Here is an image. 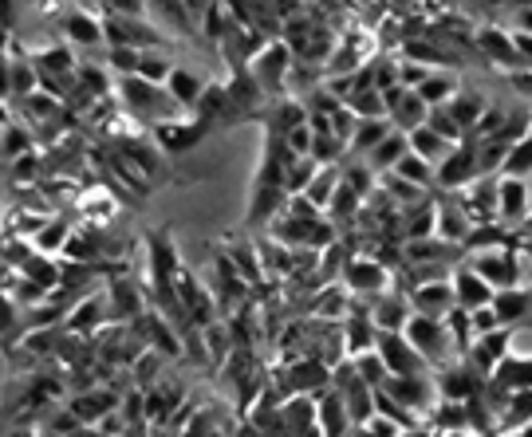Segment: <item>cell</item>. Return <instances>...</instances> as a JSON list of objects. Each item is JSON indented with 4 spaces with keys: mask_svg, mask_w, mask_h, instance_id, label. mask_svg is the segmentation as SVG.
I'll use <instances>...</instances> for the list:
<instances>
[{
    "mask_svg": "<svg viewBox=\"0 0 532 437\" xmlns=\"http://www.w3.org/2000/svg\"><path fill=\"white\" fill-rule=\"evenodd\" d=\"M111 323V304H107V292H99V296H83L79 304H71V312H67L64 327L67 331H75V335H95L99 327H107Z\"/></svg>",
    "mask_w": 532,
    "mask_h": 437,
    "instance_id": "obj_17",
    "label": "cell"
},
{
    "mask_svg": "<svg viewBox=\"0 0 532 437\" xmlns=\"http://www.w3.org/2000/svg\"><path fill=\"white\" fill-rule=\"evenodd\" d=\"M107 304H111V323H131L134 315L146 312V300H142L138 284L123 280V276L107 284Z\"/></svg>",
    "mask_w": 532,
    "mask_h": 437,
    "instance_id": "obj_22",
    "label": "cell"
},
{
    "mask_svg": "<svg viewBox=\"0 0 532 437\" xmlns=\"http://www.w3.org/2000/svg\"><path fill=\"white\" fill-rule=\"evenodd\" d=\"M532 213V186L529 178H513V174H497V221H505L509 229H521Z\"/></svg>",
    "mask_w": 532,
    "mask_h": 437,
    "instance_id": "obj_9",
    "label": "cell"
},
{
    "mask_svg": "<svg viewBox=\"0 0 532 437\" xmlns=\"http://www.w3.org/2000/svg\"><path fill=\"white\" fill-rule=\"evenodd\" d=\"M343 103H347L359 119H379V115H387V103H383V91H379V87H355Z\"/></svg>",
    "mask_w": 532,
    "mask_h": 437,
    "instance_id": "obj_37",
    "label": "cell"
},
{
    "mask_svg": "<svg viewBox=\"0 0 532 437\" xmlns=\"http://www.w3.org/2000/svg\"><path fill=\"white\" fill-rule=\"evenodd\" d=\"M395 174H402L406 182H414V186H434V162H426L422 154H414V150H406L399 158V166H395Z\"/></svg>",
    "mask_w": 532,
    "mask_h": 437,
    "instance_id": "obj_41",
    "label": "cell"
},
{
    "mask_svg": "<svg viewBox=\"0 0 532 437\" xmlns=\"http://www.w3.org/2000/svg\"><path fill=\"white\" fill-rule=\"evenodd\" d=\"M402 335L426 355V363L438 371V367H446V363H454V359H462L458 355V347H454V339H450V327H446V319H434V315H410L406 319V327H402Z\"/></svg>",
    "mask_w": 532,
    "mask_h": 437,
    "instance_id": "obj_2",
    "label": "cell"
},
{
    "mask_svg": "<svg viewBox=\"0 0 532 437\" xmlns=\"http://www.w3.org/2000/svg\"><path fill=\"white\" fill-rule=\"evenodd\" d=\"M284 434H320V406L316 394H288L280 402Z\"/></svg>",
    "mask_w": 532,
    "mask_h": 437,
    "instance_id": "obj_20",
    "label": "cell"
},
{
    "mask_svg": "<svg viewBox=\"0 0 532 437\" xmlns=\"http://www.w3.org/2000/svg\"><path fill=\"white\" fill-rule=\"evenodd\" d=\"M410 308L418 315H434V319H446V315L458 308V296H454V280L442 276V280H422L414 284L410 292Z\"/></svg>",
    "mask_w": 532,
    "mask_h": 437,
    "instance_id": "obj_13",
    "label": "cell"
},
{
    "mask_svg": "<svg viewBox=\"0 0 532 437\" xmlns=\"http://www.w3.org/2000/svg\"><path fill=\"white\" fill-rule=\"evenodd\" d=\"M284 142L292 154H312V123H300L292 130H284Z\"/></svg>",
    "mask_w": 532,
    "mask_h": 437,
    "instance_id": "obj_50",
    "label": "cell"
},
{
    "mask_svg": "<svg viewBox=\"0 0 532 437\" xmlns=\"http://www.w3.org/2000/svg\"><path fill=\"white\" fill-rule=\"evenodd\" d=\"M469 327H473V335H485V331H497V327H505L497 312H493V304H485V308H473L469 312Z\"/></svg>",
    "mask_w": 532,
    "mask_h": 437,
    "instance_id": "obj_51",
    "label": "cell"
},
{
    "mask_svg": "<svg viewBox=\"0 0 532 437\" xmlns=\"http://www.w3.org/2000/svg\"><path fill=\"white\" fill-rule=\"evenodd\" d=\"M450 280H454V296H458V308H466V312H473V308H485V304H493V284L481 276V272H473L466 260L450 272Z\"/></svg>",
    "mask_w": 532,
    "mask_h": 437,
    "instance_id": "obj_19",
    "label": "cell"
},
{
    "mask_svg": "<svg viewBox=\"0 0 532 437\" xmlns=\"http://www.w3.org/2000/svg\"><path fill=\"white\" fill-rule=\"evenodd\" d=\"M521 233H525V237H532V213H529V221L521 225Z\"/></svg>",
    "mask_w": 532,
    "mask_h": 437,
    "instance_id": "obj_58",
    "label": "cell"
},
{
    "mask_svg": "<svg viewBox=\"0 0 532 437\" xmlns=\"http://www.w3.org/2000/svg\"><path fill=\"white\" fill-rule=\"evenodd\" d=\"M8 126V107H4V99H0V130Z\"/></svg>",
    "mask_w": 532,
    "mask_h": 437,
    "instance_id": "obj_57",
    "label": "cell"
},
{
    "mask_svg": "<svg viewBox=\"0 0 532 437\" xmlns=\"http://www.w3.org/2000/svg\"><path fill=\"white\" fill-rule=\"evenodd\" d=\"M430 71H434V67H426V63H418V60H399V83L402 87H418Z\"/></svg>",
    "mask_w": 532,
    "mask_h": 437,
    "instance_id": "obj_52",
    "label": "cell"
},
{
    "mask_svg": "<svg viewBox=\"0 0 532 437\" xmlns=\"http://www.w3.org/2000/svg\"><path fill=\"white\" fill-rule=\"evenodd\" d=\"M391 130H399V126L391 123V115H379V119H359L355 123V134L347 138V154L351 158H367Z\"/></svg>",
    "mask_w": 532,
    "mask_h": 437,
    "instance_id": "obj_23",
    "label": "cell"
},
{
    "mask_svg": "<svg viewBox=\"0 0 532 437\" xmlns=\"http://www.w3.org/2000/svg\"><path fill=\"white\" fill-rule=\"evenodd\" d=\"M119 99L138 123L186 119V107L166 91V83H150L142 75H119Z\"/></svg>",
    "mask_w": 532,
    "mask_h": 437,
    "instance_id": "obj_1",
    "label": "cell"
},
{
    "mask_svg": "<svg viewBox=\"0 0 532 437\" xmlns=\"http://www.w3.org/2000/svg\"><path fill=\"white\" fill-rule=\"evenodd\" d=\"M103 32H107V44H127V48H166V36L150 24H142V16H119V12H107L103 16Z\"/></svg>",
    "mask_w": 532,
    "mask_h": 437,
    "instance_id": "obj_11",
    "label": "cell"
},
{
    "mask_svg": "<svg viewBox=\"0 0 532 437\" xmlns=\"http://www.w3.org/2000/svg\"><path fill=\"white\" fill-rule=\"evenodd\" d=\"M493 382L505 386V390H532V355H505L497 367H493Z\"/></svg>",
    "mask_w": 532,
    "mask_h": 437,
    "instance_id": "obj_26",
    "label": "cell"
},
{
    "mask_svg": "<svg viewBox=\"0 0 532 437\" xmlns=\"http://www.w3.org/2000/svg\"><path fill=\"white\" fill-rule=\"evenodd\" d=\"M481 174V166H477V138H462V142H454L450 146V154L434 166V182L442 189H462V186H469L473 178Z\"/></svg>",
    "mask_w": 532,
    "mask_h": 437,
    "instance_id": "obj_6",
    "label": "cell"
},
{
    "mask_svg": "<svg viewBox=\"0 0 532 437\" xmlns=\"http://www.w3.org/2000/svg\"><path fill=\"white\" fill-rule=\"evenodd\" d=\"M166 91H170L186 111H194V103H198L201 91H205V79L194 75V71H186V67H174L170 79H166Z\"/></svg>",
    "mask_w": 532,
    "mask_h": 437,
    "instance_id": "obj_32",
    "label": "cell"
},
{
    "mask_svg": "<svg viewBox=\"0 0 532 437\" xmlns=\"http://www.w3.org/2000/svg\"><path fill=\"white\" fill-rule=\"evenodd\" d=\"M150 0H107V12H119V16H146Z\"/></svg>",
    "mask_w": 532,
    "mask_h": 437,
    "instance_id": "obj_53",
    "label": "cell"
},
{
    "mask_svg": "<svg viewBox=\"0 0 532 437\" xmlns=\"http://www.w3.org/2000/svg\"><path fill=\"white\" fill-rule=\"evenodd\" d=\"M0 99H12V60L0 52Z\"/></svg>",
    "mask_w": 532,
    "mask_h": 437,
    "instance_id": "obj_54",
    "label": "cell"
},
{
    "mask_svg": "<svg viewBox=\"0 0 532 437\" xmlns=\"http://www.w3.org/2000/svg\"><path fill=\"white\" fill-rule=\"evenodd\" d=\"M406 142H410V150H414V154H422V158H426V162H434V166H438V162L450 154V146H454V142H446L438 130H430L426 123L414 126V130L406 134Z\"/></svg>",
    "mask_w": 532,
    "mask_h": 437,
    "instance_id": "obj_30",
    "label": "cell"
},
{
    "mask_svg": "<svg viewBox=\"0 0 532 437\" xmlns=\"http://www.w3.org/2000/svg\"><path fill=\"white\" fill-rule=\"evenodd\" d=\"M138 56H142V48L111 44V48H107V67H111L115 75H138Z\"/></svg>",
    "mask_w": 532,
    "mask_h": 437,
    "instance_id": "obj_49",
    "label": "cell"
},
{
    "mask_svg": "<svg viewBox=\"0 0 532 437\" xmlns=\"http://www.w3.org/2000/svg\"><path fill=\"white\" fill-rule=\"evenodd\" d=\"M355 4H371V0H355Z\"/></svg>",
    "mask_w": 532,
    "mask_h": 437,
    "instance_id": "obj_60",
    "label": "cell"
},
{
    "mask_svg": "<svg viewBox=\"0 0 532 437\" xmlns=\"http://www.w3.org/2000/svg\"><path fill=\"white\" fill-rule=\"evenodd\" d=\"M513 28H517V32H532V4L513 8Z\"/></svg>",
    "mask_w": 532,
    "mask_h": 437,
    "instance_id": "obj_55",
    "label": "cell"
},
{
    "mask_svg": "<svg viewBox=\"0 0 532 437\" xmlns=\"http://www.w3.org/2000/svg\"><path fill=\"white\" fill-rule=\"evenodd\" d=\"M32 91H40V71H36L32 56H16L12 60V99H24Z\"/></svg>",
    "mask_w": 532,
    "mask_h": 437,
    "instance_id": "obj_40",
    "label": "cell"
},
{
    "mask_svg": "<svg viewBox=\"0 0 532 437\" xmlns=\"http://www.w3.org/2000/svg\"><path fill=\"white\" fill-rule=\"evenodd\" d=\"M473 44H477V52H481L489 63H501V67H509V71L529 67V63L521 60L517 44H513V32H505V28H497V24L477 28V32H473Z\"/></svg>",
    "mask_w": 532,
    "mask_h": 437,
    "instance_id": "obj_14",
    "label": "cell"
},
{
    "mask_svg": "<svg viewBox=\"0 0 532 437\" xmlns=\"http://www.w3.org/2000/svg\"><path fill=\"white\" fill-rule=\"evenodd\" d=\"M501 174H513V178H532V126H529V134H521V138L513 142V150H509V158H505Z\"/></svg>",
    "mask_w": 532,
    "mask_h": 437,
    "instance_id": "obj_42",
    "label": "cell"
},
{
    "mask_svg": "<svg viewBox=\"0 0 532 437\" xmlns=\"http://www.w3.org/2000/svg\"><path fill=\"white\" fill-rule=\"evenodd\" d=\"M379 178H383V189L391 193V201H395L399 209H410V205H422V201H430V189L406 182V178H402V174H395V170H387V174H379Z\"/></svg>",
    "mask_w": 532,
    "mask_h": 437,
    "instance_id": "obj_33",
    "label": "cell"
},
{
    "mask_svg": "<svg viewBox=\"0 0 532 437\" xmlns=\"http://www.w3.org/2000/svg\"><path fill=\"white\" fill-rule=\"evenodd\" d=\"M170 71H174V60H170V56H162L158 48H142V56H138V75H142V79L166 83Z\"/></svg>",
    "mask_w": 532,
    "mask_h": 437,
    "instance_id": "obj_45",
    "label": "cell"
},
{
    "mask_svg": "<svg viewBox=\"0 0 532 437\" xmlns=\"http://www.w3.org/2000/svg\"><path fill=\"white\" fill-rule=\"evenodd\" d=\"M320 166H324V162H316L312 154H300V158H292V162H288V182H284V186H288V193H304V189H308V182L316 178V170H320Z\"/></svg>",
    "mask_w": 532,
    "mask_h": 437,
    "instance_id": "obj_46",
    "label": "cell"
},
{
    "mask_svg": "<svg viewBox=\"0 0 532 437\" xmlns=\"http://www.w3.org/2000/svg\"><path fill=\"white\" fill-rule=\"evenodd\" d=\"M162 363H166V355L154 351V347H146V351L131 363V382H138V386H154V382L162 378Z\"/></svg>",
    "mask_w": 532,
    "mask_h": 437,
    "instance_id": "obj_43",
    "label": "cell"
},
{
    "mask_svg": "<svg viewBox=\"0 0 532 437\" xmlns=\"http://www.w3.org/2000/svg\"><path fill=\"white\" fill-rule=\"evenodd\" d=\"M513 87H517L521 95H532V63L529 67H521V71H513Z\"/></svg>",
    "mask_w": 532,
    "mask_h": 437,
    "instance_id": "obj_56",
    "label": "cell"
},
{
    "mask_svg": "<svg viewBox=\"0 0 532 437\" xmlns=\"http://www.w3.org/2000/svg\"><path fill=\"white\" fill-rule=\"evenodd\" d=\"M375 347H379V355H383V363H387L391 375H426V371H434L426 363V355L402 331H379L375 335Z\"/></svg>",
    "mask_w": 532,
    "mask_h": 437,
    "instance_id": "obj_8",
    "label": "cell"
},
{
    "mask_svg": "<svg viewBox=\"0 0 532 437\" xmlns=\"http://www.w3.org/2000/svg\"><path fill=\"white\" fill-rule=\"evenodd\" d=\"M363 300H367L371 319H375V327H379V331H402V327H406V319L414 315V308H410V296H406L402 288H387V292H379V296H363Z\"/></svg>",
    "mask_w": 532,
    "mask_h": 437,
    "instance_id": "obj_15",
    "label": "cell"
},
{
    "mask_svg": "<svg viewBox=\"0 0 532 437\" xmlns=\"http://www.w3.org/2000/svg\"><path fill=\"white\" fill-rule=\"evenodd\" d=\"M525 260H529V272H532V245L525 249Z\"/></svg>",
    "mask_w": 532,
    "mask_h": 437,
    "instance_id": "obj_59",
    "label": "cell"
},
{
    "mask_svg": "<svg viewBox=\"0 0 532 437\" xmlns=\"http://www.w3.org/2000/svg\"><path fill=\"white\" fill-rule=\"evenodd\" d=\"M363 205H367V197L359 193V189H351L343 178H339V186H335L332 201H328V217H332L339 229H355V221H359V213H363Z\"/></svg>",
    "mask_w": 532,
    "mask_h": 437,
    "instance_id": "obj_25",
    "label": "cell"
},
{
    "mask_svg": "<svg viewBox=\"0 0 532 437\" xmlns=\"http://www.w3.org/2000/svg\"><path fill=\"white\" fill-rule=\"evenodd\" d=\"M410 150V142H406V130H391L371 154H367V162H371V170L375 174H387V170H395L399 166V158Z\"/></svg>",
    "mask_w": 532,
    "mask_h": 437,
    "instance_id": "obj_29",
    "label": "cell"
},
{
    "mask_svg": "<svg viewBox=\"0 0 532 437\" xmlns=\"http://www.w3.org/2000/svg\"><path fill=\"white\" fill-rule=\"evenodd\" d=\"M414 91H418V95H422L430 107H442V103H450V99H454L462 87H458V75H454L450 67H434V71H430V75H426V79H422Z\"/></svg>",
    "mask_w": 532,
    "mask_h": 437,
    "instance_id": "obj_27",
    "label": "cell"
},
{
    "mask_svg": "<svg viewBox=\"0 0 532 437\" xmlns=\"http://www.w3.org/2000/svg\"><path fill=\"white\" fill-rule=\"evenodd\" d=\"M426 126H430V130H438V134H442L446 142H462V138H466V130L458 126V119L450 115V107H446V103H442V107H430V115H426Z\"/></svg>",
    "mask_w": 532,
    "mask_h": 437,
    "instance_id": "obj_48",
    "label": "cell"
},
{
    "mask_svg": "<svg viewBox=\"0 0 532 437\" xmlns=\"http://www.w3.org/2000/svg\"><path fill=\"white\" fill-rule=\"evenodd\" d=\"M316 406H320V434H328V437L351 434V410H347L339 386L320 390V394H316Z\"/></svg>",
    "mask_w": 532,
    "mask_h": 437,
    "instance_id": "obj_21",
    "label": "cell"
},
{
    "mask_svg": "<svg viewBox=\"0 0 532 437\" xmlns=\"http://www.w3.org/2000/svg\"><path fill=\"white\" fill-rule=\"evenodd\" d=\"M434 221H438V237L450 245H466L469 229L477 225L469 217V209L458 201V193H446L442 201H434Z\"/></svg>",
    "mask_w": 532,
    "mask_h": 437,
    "instance_id": "obj_16",
    "label": "cell"
},
{
    "mask_svg": "<svg viewBox=\"0 0 532 437\" xmlns=\"http://www.w3.org/2000/svg\"><path fill=\"white\" fill-rule=\"evenodd\" d=\"M473 272H481L493 288H513V284H525V252L521 245H501V249H481V252H469L466 260Z\"/></svg>",
    "mask_w": 532,
    "mask_h": 437,
    "instance_id": "obj_3",
    "label": "cell"
},
{
    "mask_svg": "<svg viewBox=\"0 0 532 437\" xmlns=\"http://www.w3.org/2000/svg\"><path fill=\"white\" fill-rule=\"evenodd\" d=\"M493 312L505 327H525L532 323V284H513L493 292Z\"/></svg>",
    "mask_w": 532,
    "mask_h": 437,
    "instance_id": "obj_18",
    "label": "cell"
},
{
    "mask_svg": "<svg viewBox=\"0 0 532 437\" xmlns=\"http://www.w3.org/2000/svg\"><path fill=\"white\" fill-rule=\"evenodd\" d=\"M513 335H517V327H497V331H485V335H473V343H469V351L462 355L469 367L477 371V375H493V367L513 351Z\"/></svg>",
    "mask_w": 532,
    "mask_h": 437,
    "instance_id": "obj_10",
    "label": "cell"
},
{
    "mask_svg": "<svg viewBox=\"0 0 532 437\" xmlns=\"http://www.w3.org/2000/svg\"><path fill=\"white\" fill-rule=\"evenodd\" d=\"M383 390L395 394L402 406L414 410V414H434L438 402H442L438 382H434V371H426V375H391L383 382Z\"/></svg>",
    "mask_w": 532,
    "mask_h": 437,
    "instance_id": "obj_5",
    "label": "cell"
},
{
    "mask_svg": "<svg viewBox=\"0 0 532 437\" xmlns=\"http://www.w3.org/2000/svg\"><path fill=\"white\" fill-rule=\"evenodd\" d=\"M387 115H391V123L399 126V130H406V134H410L414 126L426 123V115H430V103H426V99H422L414 87H406V91H402V99L395 103V107H391V111H387Z\"/></svg>",
    "mask_w": 532,
    "mask_h": 437,
    "instance_id": "obj_28",
    "label": "cell"
},
{
    "mask_svg": "<svg viewBox=\"0 0 532 437\" xmlns=\"http://www.w3.org/2000/svg\"><path fill=\"white\" fill-rule=\"evenodd\" d=\"M131 327L142 335V343H146V347L162 351L166 359H178V355H182V335H178V327L158 312V308H146L142 315H134Z\"/></svg>",
    "mask_w": 532,
    "mask_h": 437,
    "instance_id": "obj_12",
    "label": "cell"
},
{
    "mask_svg": "<svg viewBox=\"0 0 532 437\" xmlns=\"http://www.w3.org/2000/svg\"><path fill=\"white\" fill-rule=\"evenodd\" d=\"M355 359V371L363 375V382H371L375 390L391 378V371H387V363H383V355H379V347H371V351H359V355H351Z\"/></svg>",
    "mask_w": 532,
    "mask_h": 437,
    "instance_id": "obj_44",
    "label": "cell"
},
{
    "mask_svg": "<svg viewBox=\"0 0 532 437\" xmlns=\"http://www.w3.org/2000/svg\"><path fill=\"white\" fill-rule=\"evenodd\" d=\"M446 107H450V115L458 119V126H462V130L469 134V130H473V123L485 115V107H489V103H485L477 91H458V95H454Z\"/></svg>",
    "mask_w": 532,
    "mask_h": 437,
    "instance_id": "obj_35",
    "label": "cell"
},
{
    "mask_svg": "<svg viewBox=\"0 0 532 437\" xmlns=\"http://www.w3.org/2000/svg\"><path fill=\"white\" fill-rule=\"evenodd\" d=\"M339 280H343V288L351 296H379V292L391 288V268L379 256H351L343 264Z\"/></svg>",
    "mask_w": 532,
    "mask_h": 437,
    "instance_id": "obj_7",
    "label": "cell"
},
{
    "mask_svg": "<svg viewBox=\"0 0 532 437\" xmlns=\"http://www.w3.org/2000/svg\"><path fill=\"white\" fill-rule=\"evenodd\" d=\"M335 186H339V162H328V166H320V170H316V178L308 182V189H304V197H308L312 205L328 209V201H332Z\"/></svg>",
    "mask_w": 532,
    "mask_h": 437,
    "instance_id": "obj_36",
    "label": "cell"
},
{
    "mask_svg": "<svg viewBox=\"0 0 532 437\" xmlns=\"http://www.w3.org/2000/svg\"><path fill=\"white\" fill-rule=\"evenodd\" d=\"M24 150H36V134L28 130L24 123H12L0 130V154L4 158H16V154H24Z\"/></svg>",
    "mask_w": 532,
    "mask_h": 437,
    "instance_id": "obj_39",
    "label": "cell"
},
{
    "mask_svg": "<svg viewBox=\"0 0 532 437\" xmlns=\"http://www.w3.org/2000/svg\"><path fill=\"white\" fill-rule=\"evenodd\" d=\"M44 178V154L24 150L12 158V186H36Z\"/></svg>",
    "mask_w": 532,
    "mask_h": 437,
    "instance_id": "obj_38",
    "label": "cell"
},
{
    "mask_svg": "<svg viewBox=\"0 0 532 437\" xmlns=\"http://www.w3.org/2000/svg\"><path fill=\"white\" fill-rule=\"evenodd\" d=\"M75 229H71V221H64L60 213H52V221L32 237V245H36V252H48V256H56V252H64L67 237H71Z\"/></svg>",
    "mask_w": 532,
    "mask_h": 437,
    "instance_id": "obj_34",
    "label": "cell"
},
{
    "mask_svg": "<svg viewBox=\"0 0 532 437\" xmlns=\"http://www.w3.org/2000/svg\"><path fill=\"white\" fill-rule=\"evenodd\" d=\"M67 36H71V44H83V48H99V44H107V32H103V20H95V16H87V12H71L64 20Z\"/></svg>",
    "mask_w": 532,
    "mask_h": 437,
    "instance_id": "obj_31",
    "label": "cell"
},
{
    "mask_svg": "<svg viewBox=\"0 0 532 437\" xmlns=\"http://www.w3.org/2000/svg\"><path fill=\"white\" fill-rule=\"evenodd\" d=\"M178 406H182V390L174 382L158 378L154 386H146V422H150V430L162 426L170 414H178Z\"/></svg>",
    "mask_w": 532,
    "mask_h": 437,
    "instance_id": "obj_24",
    "label": "cell"
},
{
    "mask_svg": "<svg viewBox=\"0 0 532 437\" xmlns=\"http://www.w3.org/2000/svg\"><path fill=\"white\" fill-rule=\"evenodd\" d=\"M292 48L284 44V40H268L265 48L249 60V75L257 79V87L265 91V99H280V95H288V75H292Z\"/></svg>",
    "mask_w": 532,
    "mask_h": 437,
    "instance_id": "obj_4",
    "label": "cell"
},
{
    "mask_svg": "<svg viewBox=\"0 0 532 437\" xmlns=\"http://www.w3.org/2000/svg\"><path fill=\"white\" fill-rule=\"evenodd\" d=\"M505 414H509V422L501 430H521L525 422H532V390H509Z\"/></svg>",
    "mask_w": 532,
    "mask_h": 437,
    "instance_id": "obj_47",
    "label": "cell"
}]
</instances>
